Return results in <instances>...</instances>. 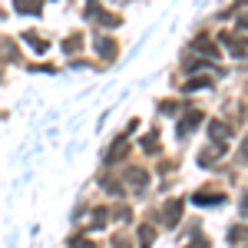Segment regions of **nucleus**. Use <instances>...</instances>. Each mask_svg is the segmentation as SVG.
Returning a JSON list of instances; mask_svg holds the SVG:
<instances>
[{
  "label": "nucleus",
  "instance_id": "obj_1",
  "mask_svg": "<svg viewBox=\"0 0 248 248\" xmlns=\"http://www.w3.org/2000/svg\"><path fill=\"white\" fill-rule=\"evenodd\" d=\"M73 248H93V245H90V242H86V245H83V242H73Z\"/></svg>",
  "mask_w": 248,
  "mask_h": 248
}]
</instances>
